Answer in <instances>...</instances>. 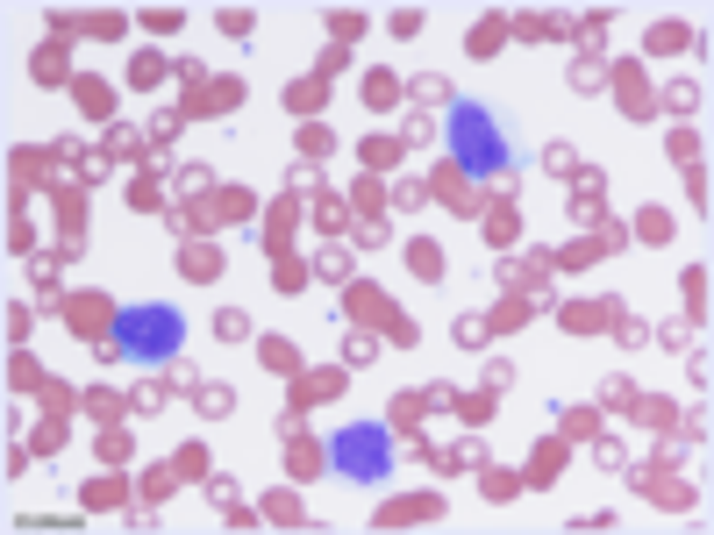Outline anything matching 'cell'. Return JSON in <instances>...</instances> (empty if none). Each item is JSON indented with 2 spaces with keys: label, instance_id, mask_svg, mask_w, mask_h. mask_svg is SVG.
Returning a JSON list of instances; mask_svg holds the SVG:
<instances>
[{
  "label": "cell",
  "instance_id": "2",
  "mask_svg": "<svg viewBox=\"0 0 714 535\" xmlns=\"http://www.w3.org/2000/svg\"><path fill=\"white\" fill-rule=\"evenodd\" d=\"M443 136H450V150H457V165L479 178H501L508 172V129H501V114L486 107V100H450V114H443Z\"/></svg>",
  "mask_w": 714,
  "mask_h": 535
},
{
  "label": "cell",
  "instance_id": "32",
  "mask_svg": "<svg viewBox=\"0 0 714 535\" xmlns=\"http://www.w3.org/2000/svg\"><path fill=\"white\" fill-rule=\"evenodd\" d=\"M572 86H579V93L601 86V58H579V65H572Z\"/></svg>",
  "mask_w": 714,
  "mask_h": 535
},
{
  "label": "cell",
  "instance_id": "29",
  "mask_svg": "<svg viewBox=\"0 0 714 535\" xmlns=\"http://www.w3.org/2000/svg\"><path fill=\"white\" fill-rule=\"evenodd\" d=\"M365 93H372V107H393V93H401V86H393L386 72H372V79H365Z\"/></svg>",
  "mask_w": 714,
  "mask_h": 535
},
{
  "label": "cell",
  "instance_id": "27",
  "mask_svg": "<svg viewBox=\"0 0 714 535\" xmlns=\"http://www.w3.org/2000/svg\"><path fill=\"white\" fill-rule=\"evenodd\" d=\"M565 436H601V414H586V407H565Z\"/></svg>",
  "mask_w": 714,
  "mask_h": 535
},
{
  "label": "cell",
  "instance_id": "4",
  "mask_svg": "<svg viewBox=\"0 0 714 535\" xmlns=\"http://www.w3.org/2000/svg\"><path fill=\"white\" fill-rule=\"evenodd\" d=\"M508 271H514V286H521L529 300H550V258H543V250H529V258L508 265Z\"/></svg>",
  "mask_w": 714,
  "mask_h": 535
},
{
  "label": "cell",
  "instance_id": "35",
  "mask_svg": "<svg viewBox=\"0 0 714 535\" xmlns=\"http://www.w3.org/2000/svg\"><path fill=\"white\" fill-rule=\"evenodd\" d=\"M179 471H186V478H201V471H207V457H201V443H186V449H179Z\"/></svg>",
  "mask_w": 714,
  "mask_h": 535
},
{
  "label": "cell",
  "instance_id": "13",
  "mask_svg": "<svg viewBox=\"0 0 714 535\" xmlns=\"http://www.w3.org/2000/svg\"><path fill=\"white\" fill-rule=\"evenodd\" d=\"M543 172L550 178H579V150H572V143H550V150H543Z\"/></svg>",
  "mask_w": 714,
  "mask_h": 535
},
{
  "label": "cell",
  "instance_id": "22",
  "mask_svg": "<svg viewBox=\"0 0 714 535\" xmlns=\"http://www.w3.org/2000/svg\"><path fill=\"white\" fill-rule=\"evenodd\" d=\"M72 93H79V107H86V114H107V107H114V100H107V86H101V79H79V86H72Z\"/></svg>",
  "mask_w": 714,
  "mask_h": 535
},
{
  "label": "cell",
  "instance_id": "11",
  "mask_svg": "<svg viewBox=\"0 0 714 535\" xmlns=\"http://www.w3.org/2000/svg\"><path fill=\"white\" fill-rule=\"evenodd\" d=\"M414 107H450V79L443 72H414Z\"/></svg>",
  "mask_w": 714,
  "mask_h": 535
},
{
  "label": "cell",
  "instance_id": "23",
  "mask_svg": "<svg viewBox=\"0 0 714 535\" xmlns=\"http://www.w3.org/2000/svg\"><path fill=\"white\" fill-rule=\"evenodd\" d=\"M186 278H194V286L221 278V258H214V250H194V258H186Z\"/></svg>",
  "mask_w": 714,
  "mask_h": 535
},
{
  "label": "cell",
  "instance_id": "21",
  "mask_svg": "<svg viewBox=\"0 0 714 535\" xmlns=\"http://www.w3.org/2000/svg\"><path fill=\"white\" fill-rule=\"evenodd\" d=\"M214 22H221V36H250V29H258V14H250V7H221Z\"/></svg>",
  "mask_w": 714,
  "mask_h": 535
},
{
  "label": "cell",
  "instance_id": "15",
  "mask_svg": "<svg viewBox=\"0 0 714 535\" xmlns=\"http://www.w3.org/2000/svg\"><path fill=\"white\" fill-rule=\"evenodd\" d=\"M129 400H136V414H158V407H165V400H172V393H165V378H158V371H150V378H143V385H136V393H129Z\"/></svg>",
  "mask_w": 714,
  "mask_h": 535
},
{
  "label": "cell",
  "instance_id": "16",
  "mask_svg": "<svg viewBox=\"0 0 714 535\" xmlns=\"http://www.w3.org/2000/svg\"><path fill=\"white\" fill-rule=\"evenodd\" d=\"M372 357H379V336H365V329L343 336V364H372Z\"/></svg>",
  "mask_w": 714,
  "mask_h": 535
},
{
  "label": "cell",
  "instance_id": "24",
  "mask_svg": "<svg viewBox=\"0 0 714 535\" xmlns=\"http://www.w3.org/2000/svg\"><path fill=\"white\" fill-rule=\"evenodd\" d=\"M343 271H350V258H343L336 243H329V250H314V278H343Z\"/></svg>",
  "mask_w": 714,
  "mask_h": 535
},
{
  "label": "cell",
  "instance_id": "18",
  "mask_svg": "<svg viewBox=\"0 0 714 535\" xmlns=\"http://www.w3.org/2000/svg\"><path fill=\"white\" fill-rule=\"evenodd\" d=\"M657 343H672V350H693V322H686V314L657 322Z\"/></svg>",
  "mask_w": 714,
  "mask_h": 535
},
{
  "label": "cell",
  "instance_id": "3",
  "mask_svg": "<svg viewBox=\"0 0 714 535\" xmlns=\"http://www.w3.org/2000/svg\"><path fill=\"white\" fill-rule=\"evenodd\" d=\"M329 471H343V478H357V485H386V478H393V436H386L379 422H350V429H336Z\"/></svg>",
  "mask_w": 714,
  "mask_h": 535
},
{
  "label": "cell",
  "instance_id": "6",
  "mask_svg": "<svg viewBox=\"0 0 714 535\" xmlns=\"http://www.w3.org/2000/svg\"><path fill=\"white\" fill-rule=\"evenodd\" d=\"M336 393H343V371H336V364H329V371H307V385H294V400H301V407L336 400Z\"/></svg>",
  "mask_w": 714,
  "mask_h": 535
},
{
  "label": "cell",
  "instance_id": "25",
  "mask_svg": "<svg viewBox=\"0 0 714 535\" xmlns=\"http://www.w3.org/2000/svg\"><path fill=\"white\" fill-rule=\"evenodd\" d=\"M136 150H143L136 129H107V158H136Z\"/></svg>",
  "mask_w": 714,
  "mask_h": 535
},
{
  "label": "cell",
  "instance_id": "10",
  "mask_svg": "<svg viewBox=\"0 0 714 535\" xmlns=\"http://www.w3.org/2000/svg\"><path fill=\"white\" fill-rule=\"evenodd\" d=\"M321 464H329V457H321V449L307 443V436H286V471H294V478H314Z\"/></svg>",
  "mask_w": 714,
  "mask_h": 535
},
{
  "label": "cell",
  "instance_id": "9",
  "mask_svg": "<svg viewBox=\"0 0 714 535\" xmlns=\"http://www.w3.org/2000/svg\"><path fill=\"white\" fill-rule=\"evenodd\" d=\"M614 343H621V350H643V343H650V322H636V314H628V307H621V300H614Z\"/></svg>",
  "mask_w": 714,
  "mask_h": 535
},
{
  "label": "cell",
  "instance_id": "7",
  "mask_svg": "<svg viewBox=\"0 0 714 535\" xmlns=\"http://www.w3.org/2000/svg\"><path fill=\"white\" fill-rule=\"evenodd\" d=\"M194 407H201L207 422H221V414H229V407H236V393H229V385H221V378H201V385H194Z\"/></svg>",
  "mask_w": 714,
  "mask_h": 535
},
{
  "label": "cell",
  "instance_id": "5",
  "mask_svg": "<svg viewBox=\"0 0 714 535\" xmlns=\"http://www.w3.org/2000/svg\"><path fill=\"white\" fill-rule=\"evenodd\" d=\"M572 222H601V172L572 178Z\"/></svg>",
  "mask_w": 714,
  "mask_h": 535
},
{
  "label": "cell",
  "instance_id": "31",
  "mask_svg": "<svg viewBox=\"0 0 714 535\" xmlns=\"http://www.w3.org/2000/svg\"><path fill=\"white\" fill-rule=\"evenodd\" d=\"M357 243H365V250H379V243H386V222H379V214H365V222H357Z\"/></svg>",
  "mask_w": 714,
  "mask_h": 535
},
{
  "label": "cell",
  "instance_id": "26",
  "mask_svg": "<svg viewBox=\"0 0 714 535\" xmlns=\"http://www.w3.org/2000/svg\"><path fill=\"white\" fill-rule=\"evenodd\" d=\"M486 336H493V329H486V322H479V314H457V343H465V350H479V343H486Z\"/></svg>",
  "mask_w": 714,
  "mask_h": 535
},
{
  "label": "cell",
  "instance_id": "17",
  "mask_svg": "<svg viewBox=\"0 0 714 535\" xmlns=\"http://www.w3.org/2000/svg\"><path fill=\"white\" fill-rule=\"evenodd\" d=\"M357 158H365V165H379V172H393V165H401V143H386V136H372V143H365Z\"/></svg>",
  "mask_w": 714,
  "mask_h": 535
},
{
  "label": "cell",
  "instance_id": "1",
  "mask_svg": "<svg viewBox=\"0 0 714 535\" xmlns=\"http://www.w3.org/2000/svg\"><path fill=\"white\" fill-rule=\"evenodd\" d=\"M107 343H114V357H129L143 371H172V364H186V314L172 300H129L114 314Z\"/></svg>",
  "mask_w": 714,
  "mask_h": 535
},
{
  "label": "cell",
  "instance_id": "20",
  "mask_svg": "<svg viewBox=\"0 0 714 535\" xmlns=\"http://www.w3.org/2000/svg\"><path fill=\"white\" fill-rule=\"evenodd\" d=\"M286 107H294V114H314V107H321V79H294V93H286Z\"/></svg>",
  "mask_w": 714,
  "mask_h": 535
},
{
  "label": "cell",
  "instance_id": "8",
  "mask_svg": "<svg viewBox=\"0 0 714 535\" xmlns=\"http://www.w3.org/2000/svg\"><path fill=\"white\" fill-rule=\"evenodd\" d=\"M207 500H214L229 521H243V493H236V478H229V471H207Z\"/></svg>",
  "mask_w": 714,
  "mask_h": 535
},
{
  "label": "cell",
  "instance_id": "34",
  "mask_svg": "<svg viewBox=\"0 0 714 535\" xmlns=\"http://www.w3.org/2000/svg\"><path fill=\"white\" fill-rule=\"evenodd\" d=\"M393 36H421V7H393Z\"/></svg>",
  "mask_w": 714,
  "mask_h": 535
},
{
  "label": "cell",
  "instance_id": "30",
  "mask_svg": "<svg viewBox=\"0 0 714 535\" xmlns=\"http://www.w3.org/2000/svg\"><path fill=\"white\" fill-rule=\"evenodd\" d=\"M643 236H650V243H664V236H672V222H664V207H643Z\"/></svg>",
  "mask_w": 714,
  "mask_h": 535
},
{
  "label": "cell",
  "instance_id": "12",
  "mask_svg": "<svg viewBox=\"0 0 714 535\" xmlns=\"http://www.w3.org/2000/svg\"><path fill=\"white\" fill-rule=\"evenodd\" d=\"M214 336H221V343H250V314H243V307H221V314H214Z\"/></svg>",
  "mask_w": 714,
  "mask_h": 535
},
{
  "label": "cell",
  "instance_id": "19",
  "mask_svg": "<svg viewBox=\"0 0 714 535\" xmlns=\"http://www.w3.org/2000/svg\"><path fill=\"white\" fill-rule=\"evenodd\" d=\"M593 464L601 471H628V449L614 443V436H593Z\"/></svg>",
  "mask_w": 714,
  "mask_h": 535
},
{
  "label": "cell",
  "instance_id": "33",
  "mask_svg": "<svg viewBox=\"0 0 714 535\" xmlns=\"http://www.w3.org/2000/svg\"><path fill=\"white\" fill-rule=\"evenodd\" d=\"M501 385H514V364H508V357H493V364H486V393H501Z\"/></svg>",
  "mask_w": 714,
  "mask_h": 535
},
{
  "label": "cell",
  "instance_id": "14",
  "mask_svg": "<svg viewBox=\"0 0 714 535\" xmlns=\"http://www.w3.org/2000/svg\"><path fill=\"white\" fill-rule=\"evenodd\" d=\"M657 107H672V114H693V107H700V86H693V79H672Z\"/></svg>",
  "mask_w": 714,
  "mask_h": 535
},
{
  "label": "cell",
  "instance_id": "28",
  "mask_svg": "<svg viewBox=\"0 0 714 535\" xmlns=\"http://www.w3.org/2000/svg\"><path fill=\"white\" fill-rule=\"evenodd\" d=\"M408 265L421 271V278H443V271H436V265H443V258H436V243H414V250H408Z\"/></svg>",
  "mask_w": 714,
  "mask_h": 535
}]
</instances>
